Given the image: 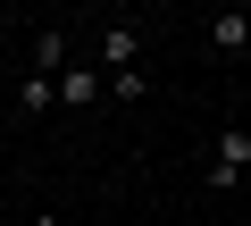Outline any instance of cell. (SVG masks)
I'll return each mask as SVG.
<instances>
[{
	"instance_id": "6da1fadb",
	"label": "cell",
	"mask_w": 251,
	"mask_h": 226,
	"mask_svg": "<svg viewBox=\"0 0 251 226\" xmlns=\"http://www.w3.org/2000/svg\"><path fill=\"white\" fill-rule=\"evenodd\" d=\"M243 168H251V126H218V143H209V193H234Z\"/></svg>"
},
{
	"instance_id": "7a4b0ae2",
	"label": "cell",
	"mask_w": 251,
	"mask_h": 226,
	"mask_svg": "<svg viewBox=\"0 0 251 226\" xmlns=\"http://www.w3.org/2000/svg\"><path fill=\"white\" fill-rule=\"evenodd\" d=\"M126 67H143V25H126V17H117V25H100V84L126 75Z\"/></svg>"
},
{
	"instance_id": "3957f363",
	"label": "cell",
	"mask_w": 251,
	"mask_h": 226,
	"mask_svg": "<svg viewBox=\"0 0 251 226\" xmlns=\"http://www.w3.org/2000/svg\"><path fill=\"white\" fill-rule=\"evenodd\" d=\"M201 42H209L218 59H243V50H251V17H243V9H209V17H201Z\"/></svg>"
},
{
	"instance_id": "277c9868",
	"label": "cell",
	"mask_w": 251,
	"mask_h": 226,
	"mask_svg": "<svg viewBox=\"0 0 251 226\" xmlns=\"http://www.w3.org/2000/svg\"><path fill=\"white\" fill-rule=\"evenodd\" d=\"M92 100H109L100 67H67V75H59V109H92Z\"/></svg>"
},
{
	"instance_id": "5b68a950",
	"label": "cell",
	"mask_w": 251,
	"mask_h": 226,
	"mask_svg": "<svg viewBox=\"0 0 251 226\" xmlns=\"http://www.w3.org/2000/svg\"><path fill=\"white\" fill-rule=\"evenodd\" d=\"M67 67H75V59H67V34L42 25V34H34V75H67Z\"/></svg>"
},
{
	"instance_id": "8992f818",
	"label": "cell",
	"mask_w": 251,
	"mask_h": 226,
	"mask_svg": "<svg viewBox=\"0 0 251 226\" xmlns=\"http://www.w3.org/2000/svg\"><path fill=\"white\" fill-rule=\"evenodd\" d=\"M9 100L25 109V118H42V109H59V75H25V84H17Z\"/></svg>"
},
{
	"instance_id": "52a82bcc",
	"label": "cell",
	"mask_w": 251,
	"mask_h": 226,
	"mask_svg": "<svg viewBox=\"0 0 251 226\" xmlns=\"http://www.w3.org/2000/svg\"><path fill=\"white\" fill-rule=\"evenodd\" d=\"M151 84H143V67H126V75H109V100H143Z\"/></svg>"
},
{
	"instance_id": "ba28073f",
	"label": "cell",
	"mask_w": 251,
	"mask_h": 226,
	"mask_svg": "<svg viewBox=\"0 0 251 226\" xmlns=\"http://www.w3.org/2000/svg\"><path fill=\"white\" fill-rule=\"evenodd\" d=\"M59 226H75V218H59Z\"/></svg>"
}]
</instances>
